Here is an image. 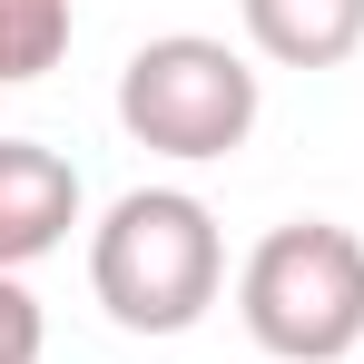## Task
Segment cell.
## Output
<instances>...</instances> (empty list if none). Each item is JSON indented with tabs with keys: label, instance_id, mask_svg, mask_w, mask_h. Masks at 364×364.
I'll list each match as a JSON object with an SVG mask.
<instances>
[{
	"label": "cell",
	"instance_id": "6da1fadb",
	"mask_svg": "<svg viewBox=\"0 0 364 364\" xmlns=\"http://www.w3.org/2000/svg\"><path fill=\"white\" fill-rule=\"evenodd\" d=\"M89 296L119 335H187L227 296V237L197 187H128L89 227Z\"/></svg>",
	"mask_w": 364,
	"mask_h": 364
},
{
	"label": "cell",
	"instance_id": "7a4b0ae2",
	"mask_svg": "<svg viewBox=\"0 0 364 364\" xmlns=\"http://www.w3.org/2000/svg\"><path fill=\"white\" fill-rule=\"evenodd\" d=\"M237 315L276 364H345L364 355V237L335 217H286L246 246Z\"/></svg>",
	"mask_w": 364,
	"mask_h": 364
},
{
	"label": "cell",
	"instance_id": "3957f363",
	"mask_svg": "<svg viewBox=\"0 0 364 364\" xmlns=\"http://www.w3.org/2000/svg\"><path fill=\"white\" fill-rule=\"evenodd\" d=\"M256 109H266L256 60L227 50V40H207V30H158L119 69V128L138 148L178 158V168L237 158L246 138H256Z\"/></svg>",
	"mask_w": 364,
	"mask_h": 364
},
{
	"label": "cell",
	"instance_id": "277c9868",
	"mask_svg": "<svg viewBox=\"0 0 364 364\" xmlns=\"http://www.w3.org/2000/svg\"><path fill=\"white\" fill-rule=\"evenodd\" d=\"M79 207H89V187H79V168L60 148L0 138V276H30L40 256H60Z\"/></svg>",
	"mask_w": 364,
	"mask_h": 364
},
{
	"label": "cell",
	"instance_id": "5b68a950",
	"mask_svg": "<svg viewBox=\"0 0 364 364\" xmlns=\"http://www.w3.org/2000/svg\"><path fill=\"white\" fill-rule=\"evenodd\" d=\"M237 20L276 69H345L364 50V0H237Z\"/></svg>",
	"mask_w": 364,
	"mask_h": 364
},
{
	"label": "cell",
	"instance_id": "8992f818",
	"mask_svg": "<svg viewBox=\"0 0 364 364\" xmlns=\"http://www.w3.org/2000/svg\"><path fill=\"white\" fill-rule=\"evenodd\" d=\"M69 0H0V89H20V79H40V69L69 60Z\"/></svg>",
	"mask_w": 364,
	"mask_h": 364
},
{
	"label": "cell",
	"instance_id": "52a82bcc",
	"mask_svg": "<svg viewBox=\"0 0 364 364\" xmlns=\"http://www.w3.org/2000/svg\"><path fill=\"white\" fill-rule=\"evenodd\" d=\"M50 355V315L20 276H0V364H40Z\"/></svg>",
	"mask_w": 364,
	"mask_h": 364
}]
</instances>
